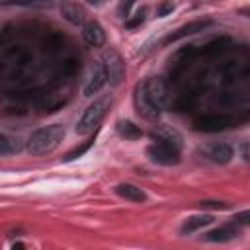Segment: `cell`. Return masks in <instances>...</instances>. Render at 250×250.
I'll use <instances>...</instances> for the list:
<instances>
[{"instance_id":"obj_1","label":"cell","mask_w":250,"mask_h":250,"mask_svg":"<svg viewBox=\"0 0 250 250\" xmlns=\"http://www.w3.org/2000/svg\"><path fill=\"white\" fill-rule=\"evenodd\" d=\"M64 139V127L61 123H53V125H45L41 129H35L25 143V148L29 154L41 156V154H49L53 152L61 141Z\"/></svg>"},{"instance_id":"obj_2","label":"cell","mask_w":250,"mask_h":250,"mask_svg":"<svg viewBox=\"0 0 250 250\" xmlns=\"http://www.w3.org/2000/svg\"><path fill=\"white\" fill-rule=\"evenodd\" d=\"M109 104H111V98H107V96L94 100V104H90V105L84 109L82 117L78 119V123H76V133H78V135H90L92 131H96L98 125L102 123L104 115L107 113Z\"/></svg>"},{"instance_id":"obj_3","label":"cell","mask_w":250,"mask_h":250,"mask_svg":"<svg viewBox=\"0 0 250 250\" xmlns=\"http://www.w3.org/2000/svg\"><path fill=\"white\" fill-rule=\"evenodd\" d=\"M145 86V94L148 98V102L152 104V107L156 111H162L168 107L170 104V88L166 84V80L162 76H150L146 80H143Z\"/></svg>"},{"instance_id":"obj_4","label":"cell","mask_w":250,"mask_h":250,"mask_svg":"<svg viewBox=\"0 0 250 250\" xmlns=\"http://www.w3.org/2000/svg\"><path fill=\"white\" fill-rule=\"evenodd\" d=\"M100 62H102V66H104V70H105L107 80H109L113 86H117V84L121 82V78L125 76V62H123V59L119 57V53L113 51V49H107V51H104Z\"/></svg>"},{"instance_id":"obj_5","label":"cell","mask_w":250,"mask_h":250,"mask_svg":"<svg viewBox=\"0 0 250 250\" xmlns=\"http://www.w3.org/2000/svg\"><path fill=\"white\" fill-rule=\"evenodd\" d=\"M146 156L152 162L162 164V166H172V164L180 162V150L174 146H168V145H160V143H152L146 148Z\"/></svg>"},{"instance_id":"obj_6","label":"cell","mask_w":250,"mask_h":250,"mask_svg":"<svg viewBox=\"0 0 250 250\" xmlns=\"http://www.w3.org/2000/svg\"><path fill=\"white\" fill-rule=\"evenodd\" d=\"M133 102H135L137 113H139L143 119H146V121H156V117L160 115V111H156V109L152 107V104L148 102V98H146V94H145L143 82H139V84L135 86V90H133Z\"/></svg>"},{"instance_id":"obj_7","label":"cell","mask_w":250,"mask_h":250,"mask_svg":"<svg viewBox=\"0 0 250 250\" xmlns=\"http://www.w3.org/2000/svg\"><path fill=\"white\" fill-rule=\"evenodd\" d=\"M232 125V117L229 115H201L193 121V127L197 131H205V133H217V131H225L227 127Z\"/></svg>"},{"instance_id":"obj_8","label":"cell","mask_w":250,"mask_h":250,"mask_svg":"<svg viewBox=\"0 0 250 250\" xmlns=\"http://www.w3.org/2000/svg\"><path fill=\"white\" fill-rule=\"evenodd\" d=\"M105 82H107V76H105V70H104L102 62L94 64L92 70H90V74H88V80H86V84H84V96H94V94H98V92L105 86Z\"/></svg>"},{"instance_id":"obj_9","label":"cell","mask_w":250,"mask_h":250,"mask_svg":"<svg viewBox=\"0 0 250 250\" xmlns=\"http://www.w3.org/2000/svg\"><path fill=\"white\" fill-rule=\"evenodd\" d=\"M82 37L90 47H102L105 43V31L96 20H88L82 25Z\"/></svg>"},{"instance_id":"obj_10","label":"cell","mask_w":250,"mask_h":250,"mask_svg":"<svg viewBox=\"0 0 250 250\" xmlns=\"http://www.w3.org/2000/svg\"><path fill=\"white\" fill-rule=\"evenodd\" d=\"M203 152L209 160H213L217 164H227L232 158V146L227 143H211L203 148Z\"/></svg>"},{"instance_id":"obj_11","label":"cell","mask_w":250,"mask_h":250,"mask_svg":"<svg viewBox=\"0 0 250 250\" xmlns=\"http://www.w3.org/2000/svg\"><path fill=\"white\" fill-rule=\"evenodd\" d=\"M209 23H211L209 20H197V21H189V23H186V25L178 27L174 33H170V35L166 37V43H174V41H178V39H182V37H188V35H193V33H197V31H203V29H205Z\"/></svg>"},{"instance_id":"obj_12","label":"cell","mask_w":250,"mask_h":250,"mask_svg":"<svg viewBox=\"0 0 250 250\" xmlns=\"http://www.w3.org/2000/svg\"><path fill=\"white\" fill-rule=\"evenodd\" d=\"M61 14L66 21H70L72 25H84V8L78 2H62L61 4Z\"/></svg>"},{"instance_id":"obj_13","label":"cell","mask_w":250,"mask_h":250,"mask_svg":"<svg viewBox=\"0 0 250 250\" xmlns=\"http://www.w3.org/2000/svg\"><path fill=\"white\" fill-rule=\"evenodd\" d=\"M115 193L127 201H135V203L146 201V193L141 188H137L135 184H119V186H115Z\"/></svg>"},{"instance_id":"obj_14","label":"cell","mask_w":250,"mask_h":250,"mask_svg":"<svg viewBox=\"0 0 250 250\" xmlns=\"http://www.w3.org/2000/svg\"><path fill=\"white\" fill-rule=\"evenodd\" d=\"M152 139L154 143H160V145H168V146H174L180 150V135L174 131V129H166V127H160L158 131L152 133Z\"/></svg>"},{"instance_id":"obj_15","label":"cell","mask_w":250,"mask_h":250,"mask_svg":"<svg viewBox=\"0 0 250 250\" xmlns=\"http://www.w3.org/2000/svg\"><path fill=\"white\" fill-rule=\"evenodd\" d=\"M211 223H213V215H191V217H188L184 221V225L180 227V230L184 234H189V232H193V230H197L201 227H207Z\"/></svg>"},{"instance_id":"obj_16","label":"cell","mask_w":250,"mask_h":250,"mask_svg":"<svg viewBox=\"0 0 250 250\" xmlns=\"http://www.w3.org/2000/svg\"><path fill=\"white\" fill-rule=\"evenodd\" d=\"M236 236V227L234 225H225V227H219L211 232L205 234V240H211V242H225V240H232Z\"/></svg>"},{"instance_id":"obj_17","label":"cell","mask_w":250,"mask_h":250,"mask_svg":"<svg viewBox=\"0 0 250 250\" xmlns=\"http://www.w3.org/2000/svg\"><path fill=\"white\" fill-rule=\"evenodd\" d=\"M21 150V143L14 137H8L4 133H0V156H6V154H14Z\"/></svg>"},{"instance_id":"obj_18","label":"cell","mask_w":250,"mask_h":250,"mask_svg":"<svg viewBox=\"0 0 250 250\" xmlns=\"http://www.w3.org/2000/svg\"><path fill=\"white\" fill-rule=\"evenodd\" d=\"M117 131H119V135H123L125 139H139L141 135H143V131L133 123V121H119L117 123Z\"/></svg>"},{"instance_id":"obj_19","label":"cell","mask_w":250,"mask_h":250,"mask_svg":"<svg viewBox=\"0 0 250 250\" xmlns=\"http://www.w3.org/2000/svg\"><path fill=\"white\" fill-rule=\"evenodd\" d=\"M229 45H230V41L225 39V37H221V39H215V41L207 43V47L203 49V53H207V55H217V53H223Z\"/></svg>"},{"instance_id":"obj_20","label":"cell","mask_w":250,"mask_h":250,"mask_svg":"<svg viewBox=\"0 0 250 250\" xmlns=\"http://www.w3.org/2000/svg\"><path fill=\"white\" fill-rule=\"evenodd\" d=\"M92 145H94V137H92V139H88V141H84V143H82L80 146H76V148H72L70 152H66V156H64L62 160H64V162H70V160H74V158H78V156H82V154H84V152H86V150H88V148H90Z\"/></svg>"},{"instance_id":"obj_21","label":"cell","mask_w":250,"mask_h":250,"mask_svg":"<svg viewBox=\"0 0 250 250\" xmlns=\"http://www.w3.org/2000/svg\"><path fill=\"white\" fill-rule=\"evenodd\" d=\"M143 21H145V10H141V12L135 14L133 18H127V20H125V27H127V29H133V27L141 25Z\"/></svg>"},{"instance_id":"obj_22","label":"cell","mask_w":250,"mask_h":250,"mask_svg":"<svg viewBox=\"0 0 250 250\" xmlns=\"http://www.w3.org/2000/svg\"><path fill=\"white\" fill-rule=\"evenodd\" d=\"M201 209H227L225 201H201Z\"/></svg>"},{"instance_id":"obj_23","label":"cell","mask_w":250,"mask_h":250,"mask_svg":"<svg viewBox=\"0 0 250 250\" xmlns=\"http://www.w3.org/2000/svg\"><path fill=\"white\" fill-rule=\"evenodd\" d=\"M172 10H174V4H172V2H164V4L158 6V12H156V14H158V18H164V16L170 14Z\"/></svg>"},{"instance_id":"obj_24","label":"cell","mask_w":250,"mask_h":250,"mask_svg":"<svg viewBox=\"0 0 250 250\" xmlns=\"http://www.w3.org/2000/svg\"><path fill=\"white\" fill-rule=\"evenodd\" d=\"M248 221H250V211H242L234 215V225H248Z\"/></svg>"},{"instance_id":"obj_25","label":"cell","mask_w":250,"mask_h":250,"mask_svg":"<svg viewBox=\"0 0 250 250\" xmlns=\"http://www.w3.org/2000/svg\"><path fill=\"white\" fill-rule=\"evenodd\" d=\"M131 6H133L131 2H127V4H121V6H119V12H121V14H125V18H127V12H129V8H131Z\"/></svg>"},{"instance_id":"obj_26","label":"cell","mask_w":250,"mask_h":250,"mask_svg":"<svg viewBox=\"0 0 250 250\" xmlns=\"http://www.w3.org/2000/svg\"><path fill=\"white\" fill-rule=\"evenodd\" d=\"M12 250H25V246H23L21 242H16V244L12 246Z\"/></svg>"}]
</instances>
